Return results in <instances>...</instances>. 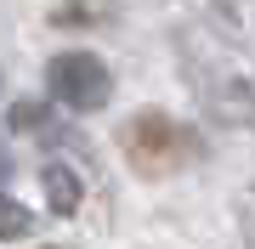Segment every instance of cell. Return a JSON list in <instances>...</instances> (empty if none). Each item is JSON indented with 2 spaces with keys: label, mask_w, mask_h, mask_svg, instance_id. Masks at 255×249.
Returning <instances> with one entry per match:
<instances>
[{
  "label": "cell",
  "mask_w": 255,
  "mask_h": 249,
  "mask_svg": "<svg viewBox=\"0 0 255 249\" xmlns=\"http://www.w3.org/2000/svg\"><path fill=\"white\" fill-rule=\"evenodd\" d=\"M28 227H34V215H28L17 198H0V238H23Z\"/></svg>",
  "instance_id": "cell-4"
},
{
  "label": "cell",
  "mask_w": 255,
  "mask_h": 249,
  "mask_svg": "<svg viewBox=\"0 0 255 249\" xmlns=\"http://www.w3.org/2000/svg\"><path fill=\"white\" fill-rule=\"evenodd\" d=\"M125 159L142 175H164V170L187 165V159H199V142H193L187 125L164 119V113H136L125 125Z\"/></svg>",
  "instance_id": "cell-1"
},
{
  "label": "cell",
  "mask_w": 255,
  "mask_h": 249,
  "mask_svg": "<svg viewBox=\"0 0 255 249\" xmlns=\"http://www.w3.org/2000/svg\"><path fill=\"white\" fill-rule=\"evenodd\" d=\"M46 85H51V96L63 102V108H74V113H97V108H108V96H114L108 63L91 57V51H63V57H51Z\"/></svg>",
  "instance_id": "cell-2"
},
{
  "label": "cell",
  "mask_w": 255,
  "mask_h": 249,
  "mask_svg": "<svg viewBox=\"0 0 255 249\" xmlns=\"http://www.w3.org/2000/svg\"><path fill=\"white\" fill-rule=\"evenodd\" d=\"M51 17H57V23H97L102 11H91V6H57Z\"/></svg>",
  "instance_id": "cell-6"
},
{
  "label": "cell",
  "mask_w": 255,
  "mask_h": 249,
  "mask_svg": "<svg viewBox=\"0 0 255 249\" xmlns=\"http://www.w3.org/2000/svg\"><path fill=\"white\" fill-rule=\"evenodd\" d=\"M40 187H46V204H51L57 215H74V210H80V193H85V187H80V175H74V170L51 165L46 175H40Z\"/></svg>",
  "instance_id": "cell-3"
},
{
  "label": "cell",
  "mask_w": 255,
  "mask_h": 249,
  "mask_svg": "<svg viewBox=\"0 0 255 249\" xmlns=\"http://www.w3.org/2000/svg\"><path fill=\"white\" fill-rule=\"evenodd\" d=\"M0 175H6V153H0Z\"/></svg>",
  "instance_id": "cell-7"
},
{
  "label": "cell",
  "mask_w": 255,
  "mask_h": 249,
  "mask_svg": "<svg viewBox=\"0 0 255 249\" xmlns=\"http://www.w3.org/2000/svg\"><path fill=\"white\" fill-rule=\"evenodd\" d=\"M11 125L17 130H51V119H46L40 102H17V108H11Z\"/></svg>",
  "instance_id": "cell-5"
}]
</instances>
